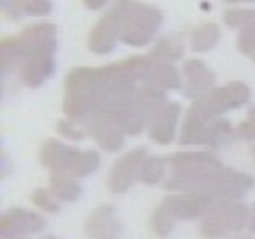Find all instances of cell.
<instances>
[{"label":"cell","instance_id":"cell-1","mask_svg":"<svg viewBox=\"0 0 255 239\" xmlns=\"http://www.w3.org/2000/svg\"><path fill=\"white\" fill-rule=\"evenodd\" d=\"M114 12L119 17L121 40L132 47H144L163 24L161 9L137 0H116Z\"/></svg>","mask_w":255,"mask_h":239},{"label":"cell","instance_id":"cell-2","mask_svg":"<svg viewBox=\"0 0 255 239\" xmlns=\"http://www.w3.org/2000/svg\"><path fill=\"white\" fill-rule=\"evenodd\" d=\"M248 221H251V209L244 202H239V199H220L203 216L201 235L210 239H218L222 235H229V232L237 235Z\"/></svg>","mask_w":255,"mask_h":239},{"label":"cell","instance_id":"cell-3","mask_svg":"<svg viewBox=\"0 0 255 239\" xmlns=\"http://www.w3.org/2000/svg\"><path fill=\"white\" fill-rule=\"evenodd\" d=\"M146 161V149L137 147L132 152H128L114 164L111 175L107 178V185L114 194H123L130 190V185L135 183V178H139V168Z\"/></svg>","mask_w":255,"mask_h":239},{"label":"cell","instance_id":"cell-4","mask_svg":"<svg viewBox=\"0 0 255 239\" xmlns=\"http://www.w3.org/2000/svg\"><path fill=\"white\" fill-rule=\"evenodd\" d=\"M55 24H31L19 33V43H21V52L24 59L26 57H40V55H52L57 50V38H55Z\"/></svg>","mask_w":255,"mask_h":239},{"label":"cell","instance_id":"cell-5","mask_svg":"<svg viewBox=\"0 0 255 239\" xmlns=\"http://www.w3.org/2000/svg\"><path fill=\"white\" fill-rule=\"evenodd\" d=\"M215 202H220V199H213V197H206V194H194V192H177L165 197L161 204L173 213L175 218L194 221V218H203Z\"/></svg>","mask_w":255,"mask_h":239},{"label":"cell","instance_id":"cell-6","mask_svg":"<svg viewBox=\"0 0 255 239\" xmlns=\"http://www.w3.org/2000/svg\"><path fill=\"white\" fill-rule=\"evenodd\" d=\"M43 228H45L43 216L31 213L26 209H12L2 216V223H0L2 239H24L33 232H40Z\"/></svg>","mask_w":255,"mask_h":239},{"label":"cell","instance_id":"cell-7","mask_svg":"<svg viewBox=\"0 0 255 239\" xmlns=\"http://www.w3.org/2000/svg\"><path fill=\"white\" fill-rule=\"evenodd\" d=\"M168 166L173 168V173L184 175H203L222 168L220 159L210 152H177L173 157H168Z\"/></svg>","mask_w":255,"mask_h":239},{"label":"cell","instance_id":"cell-8","mask_svg":"<svg viewBox=\"0 0 255 239\" xmlns=\"http://www.w3.org/2000/svg\"><path fill=\"white\" fill-rule=\"evenodd\" d=\"M119 40H121L119 17H116V12L111 9V12H107V14L92 26L90 36H88V47H90L92 52H97V55H107V52H111V50L116 47Z\"/></svg>","mask_w":255,"mask_h":239},{"label":"cell","instance_id":"cell-9","mask_svg":"<svg viewBox=\"0 0 255 239\" xmlns=\"http://www.w3.org/2000/svg\"><path fill=\"white\" fill-rule=\"evenodd\" d=\"M180 104L177 102H165L149 121V138L158 145H170L175 138V128L180 121Z\"/></svg>","mask_w":255,"mask_h":239},{"label":"cell","instance_id":"cell-10","mask_svg":"<svg viewBox=\"0 0 255 239\" xmlns=\"http://www.w3.org/2000/svg\"><path fill=\"white\" fill-rule=\"evenodd\" d=\"M85 235L90 239H119L121 237V223L116 218L114 206L104 204L88 216L85 221Z\"/></svg>","mask_w":255,"mask_h":239},{"label":"cell","instance_id":"cell-11","mask_svg":"<svg viewBox=\"0 0 255 239\" xmlns=\"http://www.w3.org/2000/svg\"><path fill=\"white\" fill-rule=\"evenodd\" d=\"M182 71H184V92L189 97H194V100L203 97L206 92L215 88V74L199 59H187Z\"/></svg>","mask_w":255,"mask_h":239},{"label":"cell","instance_id":"cell-12","mask_svg":"<svg viewBox=\"0 0 255 239\" xmlns=\"http://www.w3.org/2000/svg\"><path fill=\"white\" fill-rule=\"evenodd\" d=\"M144 83L146 85H154L158 90H177V88H182L180 71L170 62L156 59V57H149V69H146Z\"/></svg>","mask_w":255,"mask_h":239},{"label":"cell","instance_id":"cell-13","mask_svg":"<svg viewBox=\"0 0 255 239\" xmlns=\"http://www.w3.org/2000/svg\"><path fill=\"white\" fill-rule=\"evenodd\" d=\"M85 128L95 138V142L100 147H104L107 152H119L126 145V133L121 128H116L114 123H109L107 119H102V116H92Z\"/></svg>","mask_w":255,"mask_h":239},{"label":"cell","instance_id":"cell-14","mask_svg":"<svg viewBox=\"0 0 255 239\" xmlns=\"http://www.w3.org/2000/svg\"><path fill=\"white\" fill-rule=\"evenodd\" d=\"M55 74V59L52 55H40V57H26L24 64L19 66V76L21 83L28 88H38Z\"/></svg>","mask_w":255,"mask_h":239},{"label":"cell","instance_id":"cell-15","mask_svg":"<svg viewBox=\"0 0 255 239\" xmlns=\"http://www.w3.org/2000/svg\"><path fill=\"white\" fill-rule=\"evenodd\" d=\"M69 154H71V147H66L57 140H47L40 149V161L52 175H64L66 164H69Z\"/></svg>","mask_w":255,"mask_h":239},{"label":"cell","instance_id":"cell-16","mask_svg":"<svg viewBox=\"0 0 255 239\" xmlns=\"http://www.w3.org/2000/svg\"><path fill=\"white\" fill-rule=\"evenodd\" d=\"M100 166V154L90 152V149H71L69 154V164H66V173L69 178H85L97 171Z\"/></svg>","mask_w":255,"mask_h":239},{"label":"cell","instance_id":"cell-17","mask_svg":"<svg viewBox=\"0 0 255 239\" xmlns=\"http://www.w3.org/2000/svg\"><path fill=\"white\" fill-rule=\"evenodd\" d=\"M208 123L210 121H203L201 116H196L194 111H187L184 123H182V133H180V145H182V147L206 145V140H208Z\"/></svg>","mask_w":255,"mask_h":239},{"label":"cell","instance_id":"cell-18","mask_svg":"<svg viewBox=\"0 0 255 239\" xmlns=\"http://www.w3.org/2000/svg\"><path fill=\"white\" fill-rule=\"evenodd\" d=\"M50 0H2V12L7 19H17L21 14H50Z\"/></svg>","mask_w":255,"mask_h":239},{"label":"cell","instance_id":"cell-19","mask_svg":"<svg viewBox=\"0 0 255 239\" xmlns=\"http://www.w3.org/2000/svg\"><path fill=\"white\" fill-rule=\"evenodd\" d=\"M165 102H168L165 100V90H158L154 85H146L144 83V85L137 90V107L142 109V114H144L149 121H151V116L163 107Z\"/></svg>","mask_w":255,"mask_h":239},{"label":"cell","instance_id":"cell-20","mask_svg":"<svg viewBox=\"0 0 255 239\" xmlns=\"http://www.w3.org/2000/svg\"><path fill=\"white\" fill-rule=\"evenodd\" d=\"M47 190L62 202H76L81 197V185L76 183V178H69V175H52Z\"/></svg>","mask_w":255,"mask_h":239},{"label":"cell","instance_id":"cell-21","mask_svg":"<svg viewBox=\"0 0 255 239\" xmlns=\"http://www.w3.org/2000/svg\"><path fill=\"white\" fill-rule=\"evenodd\" d=\"M220 40V28L218 24H201L194 33H191V50L194 52H206L213 45H218Z\"/></svg>","mask_w":255,"mask_h":239},{"label":"cell","instance_id":"cell-22","mask_svg":"<svg viewBox=\"0 0 255 239\" xmlns=\"http://www.w3.org/2000/svg\"><path fill=\"white\" fill-rule=\"evenodd\" d=\"M237 135L234 126L225 119H213L208 123V140H206V147H222L227 145L229 140Z\"/></svg>","mask_w":255,"mask_h":239},{"label":"cell","instance_id":"cell-23","mask_svg":"<svg viewBox=\"0 0 255 239\" xmlns=\"http://www.w3.org/2000/svg\"><path fill=\"white\" fill-rule=\"evenodd\" d=\"M24 64V52H21V43L17 38H5L2 40V71L12 74L17 66Z\"/></svg>","mask_w":255,"mask_h":239},{"label":"cell","instance_id":"cell-24","mask_svg":"<svg viewBox=\"0 0 255 239\" xmlns=\"http://www.w3.org/2000/svg\"><path fill=\"white\" fill-rule=\"evenodd\" d=\"M165 159L161 157H146V161L139 168V180L146 185H156L165 180Z\"/></svg>","mask_w":255,"mask_h":239},{"label":"cell","instance_id":"cell-25","mask_svg":"<svg viewBox=\"0 0 255 239\" xmlns=\"http://www.w3.org/2000/svg\"><path fill=\"white\" fill-rule=\"evenodd\" d=\"M184 52V45L177 40V38H163L158 40L151 50V57L156 59H165V62H173V59H180Z\"/></svg>","mask_w":255,"mask_h":239},{"label":"cell","instance_id":"cell-26","mask_svg":"<svg viewBox=\"0 0 255 239\" xmlns=\"http://www.w3.org/2000/svg\"><path fill=\"white\" fill-rule=\"evenodd\" d=\"M149 225H151V230L158 235V237H165V235H170V230H173L175 225V216L168 209H165L163 204L156 209L154 213H151V218H149Z\"/></svg>","mask_w":255,"mask_h":239},{"label":"cell","instance_id":"cell-27","mask_svg":"<svg viewBox=\"0 0 255 239\" xmlns=\"http://www.w3.org/2000/svg\"><path fill=\"white\" fill-rule=\"evenodd\" d=\"M225 24L239 28V31L255 28V9H227L225 12Z\"/></svg>","mask_w":255,"mask_h":239},{"label":"cell","instance_id":"cell-28","mask_svg":"<svg viewBox=\"0 0 255 239\" xmlns=\"http://www.w3.org/2000/svg\"><path fill=\"white\" fill-rule=\"evenodd\" d=\"M225 92H227L232 107H241V104H246V102L251 100V88H248L246 83H241V81L227 83V85H225Z\"/></svg>","mask_w":255,"mask_h":239},{"label":"cell","instance_id":"cell-29","mask_svg":"<svg viewBox=\"0 0 255 239\" xmlns=\"http://www.w3.org/2000/svg\"><path fill=\"white\" fill-rule=\"evenodd\" d=\"M31 202L38 204L43 211L47 213H57L59 211V204L55 202V194L50 192V190H36V192L31 194Z\"/></svg>","mask_w":255,"mask_h":239},{"label":"cell","instance_id":"cell-30","mask_svg":"<svg viewBox=\"0 0 255 239\" xmlns=\"http://www.w3.org/2000/svg\"><path fill=\"white\" fill-rule=\"evenodd\" d=\"M237 45H239L241 52H246V55H255V28H244V31H239Z\"/></svg>","mask_w":255,"mask_h":239},{"label":"cell","instance_id":"cell-31","mask_svg":"<svg viewBox=\"0 0 255 239\" xmlns=\"http://www.w3.org/2000/svg\"><path fill=\"white\" fill-rule=\"evenodd\" d=\"M59 135H64V138H69V140H83L85 138V130H81L76 123H73L71 119H64L59 121Z\"/></svg>","mask_w":255,"mask_h":239},{"label":"cell","instance_id":"cell-32","mask_svg":"<svg viewBox=\"0 0 255 239\" xmlns=\"http://www.w3.org/2000/svg\"><path fill=\"white\" fill-rule=\"evenodd\" d=\"M237 138H241V140H255V121L246 119L244 123H239Z\"/></svg>","mask_w":255,"mask_h":239},{"label":"cell","instance_id":"cell-33","mask_svg":"<svg viewBox=\"0 0 255 239\" xmlns=\"http://www.w3.org/2000/svg\"><path fill=\"white\" fill-rule=\"evenodd\" d=\"M83 5L88 9H102L109 5V0H83Z\"/></svg>","mask_w":255,"mask_h":239},{"label":"cell","instance_id":"cell-34","mask_svg":"<svg viewBox=\"0 0 255 239\" xmlns=\"http://www.w3.org/2000/svg\"><path fill=\"white\" fill-rule=\"evenodd\" d=\"M248 228H251V232H255V206L251 209V221H248Z\"/></svg>","mask_w":255,"mask_h":239},{"label":"cell","instance_id":"cell-35","mask_svg":"<svg viewBox=\"0 0 255 239\" xmlns=\"http://www.w3.org/2000/svg\"><path fill=\"white\" fill-rule=\"evenodd\" d=\"M229 239H253V237H251V235H232Z\"/></svg>","mask_w":255,"mask_h":239},{"label":"cell","instance_id":"cell-36","mask_svg":"<svg viewBox=\"0 0 255 239\" xmlns=\"http://www.w3.org/2000/svg\"><path fill=\"white\" fill-rule=\"evenodd\" d=\"M225 2H255V0H225Z\"/></svg>","mask_w":255,"mask_h":239},{"label":"cell","instance_id":"cell-37","mask_svg":"<svg viewBox=\"0 0 255 239\" xmlns=\"http://www.w3.org/2000/svg\"><path fill=\"white\" fill-rule=\"evenodd\" d=\"M253 159H255V145H253Z\"/></svg>","mask_w":255,"mask_h":239},{"label":"cell","instance_id":"cell-38","mask_svg":"<svg viewBox=\"0 0 255 239\" xmlns=\"http://www.w3.org/2000/svg\"><path fill=\"white\" fill-rule=\"evenodd\" d=\"M45 239H57V237H45Z\"/></svg>","mask_w":255,"mask_h":239},{"label":"cell","instance_id":"cell-39","mask_svg":"<svg viewBox=\"0 0 255 239\" xmlns=\"http://www.w3.org/2000/svg\"><path fill=\"white\" fill-rule=\"evenodd\" d=\"M253 59H255V55H253Z\"/></svg>","mask_w":255,"mask_h":239}]
</instances>
